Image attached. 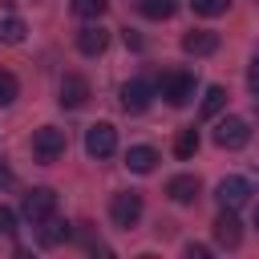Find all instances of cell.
Returning a JSON list of instances; mask_svg holds the SVG:
<instances>
[{"instance_id":"obj_15","label":"cell","mask_w":259,"mask_h":259,"mask_svg":"<svg viewBox=\"0 0 259 259\" xmlns=\"http://www.w3.org/2000/svg\"><path fill=\"white\" fill-rule=\"evenodd\" d=\"M174 8H178V0H138V12L146 20H170Z\"/></svg>"},{"instance_id":"obj_8","label":"cell","mask_w":259,"mask_h":259,"mask_svg":"<svg viewBox=\"0 0 259 259\" xmlns=\"http://www.w3.org/2000/svg\"><path fill=\"white\" fill-rule=\"evenodd\" d=\"M214 243L219 247H239L243 243V223H239V214L231 206H223L219 219H214Z\"/></svg>"},{"instance_id":"obj_17","label":"cell","mask_w":259,"mask_h":259,"mask_svg":"<svg viewBox=\"0 0 259 259\" xmlns=\"http://www.w3.org/2000/svg\"><path fill=\"white\" fill-rule=\"evenodd\" d=\"M194 150H198V130H194V125L178 130V138H174V154H178V158H190Z\"/></svg>"},{"instance_id":"obj_24","label":"cell","mask_w":259,"mask_h":259,"mask_svg":"<svg viewBox=\"0 0 259 259\" xmlns=\"http://www.w3.org/2000/svg\"><path fill=\"white\" fill-rule=\"evenodd\" d=\"M247 89H251V93L259 97V57H255V61L247 65Z\"/></svg>"},{"instance_id":"obj_18","label":"cell","mask_w":259,"mask_h":259,"mask_svg":"<svg viewBox=\"0 0 259 259\" xmlns=\"http://www.w3.org/2000/svg\"><path fill=\"white\" fill-rule=\"evenodd\" d=\"M105 8H109V0H73V12H77L81 20H101Z\"/></svg>"},{"instance_id":"obj_5","label":"cell","mask_w":259,"mask_h":259,"mask_svg":"<svg viewBox=\"0 0 259 259\" xmlns=\"http://www.w3.org/2000/svg\"><path fill=\"white\" fill-rule=\"evenodd\" d=\"M251 142V125L243 117H219L214 125V146L219 150H243Z\"/></svg>"},{"instance_id":"obj_10","label":"cell","mask_w":259,"mask_h":259,"mask_svg":"<svg viewBox=\"0 0 259 259\" xmlns=\"http://www.w3.org/2000/svg\"><path fill=\"white\" fill-rule=\"evenodd\" d=\"M214 198L223 202V206H231V210H239L247 198H251V182L247 178H239V174H231V178H223L219 182V190H214Z\"/></svg>"},{"instance_id":"obj_25","label":"cell","mask_w":259,"mask_h":259,"mask_svg":"<svg viewBox=\"0 0 259 259\" xmlns=\"http://www.w3.org/2000/svg\"><path fill=\"white\" fill-rule=\"evenodd\" d=\"M186 255H190V259H210V247H202V243H186Z\"/></svg>"},{"instance_id":"obj_9","label":"cell","mask_w":259,"mask_h":259,"mask_svg":"<svg viewBox=\"0 0 259 259\" xmlns=\"http://www.w3.org/2000/svg\"><path fill=\"white\" fill-rule=\"evenodd\" d=\"M65 109H81L85 101H89V81L81 77V73H65L61 77V97H57Z\"/></svg>"},{"instance_id":"obj_23","label":"cell","mask_w":259,"mask_h":259,"mask_svg":"<svg viewBox=\"0 0 259 259\" xmlns=\"http://www.w3.org/2000/svg\"><path fill=\"white\" fill-rule=\"evenodd\" d=\"M0 235H16V214L8 206H0Z\"/></svg>"},{"instance_id":"obj_2","label":"cell","mask_w":259,"mask_h":259,"mask_svg":"<svg viewBox=\"0 0 259 259\" xmlns=\"http://www.w3.org/2000/svg\"><path fill=\"white\" fill-rule=\"evenodd\" d=\"M24 219L32 223V227H40L45 219H53L57 214V190L53 186H32L28 194H24Z\"/></svg>"},{"instance_id":"obj_1","label":"cell","mask_w":259,"mask_h":259,"mask_svg":"<svg viewBox=\"0 0 259 259\" xmlns=\"http://www.w3.org/2000/svg\"><path fill=\"white\" fill-rule=\"evenodd\" d=\"M65 146H69V138H65L61 125H40V130H32V158H36V162H57V158L65 154Z\"/></svg>"},{"instance_id":"obj_19","label":"cell","mask_w":259,"mask_h":259,"mask_svg":"<svg viewBox=\"0 0 259 259\" xmlns=\"http://www.w3.org/2000/svg\"><path fill=\"white\" fill-rule=\"evenodd\" d=\"M223 105H227V89H223V85H210L206 97H202V117H214Z\"/></svg>"},{"instance_id":"obj_22","label":"cell","mask_w":259,"mask_h":259,"mask_svg":"<svg viewBox=\"0 0 259 259\" xmlns=\"http://www.w3.org/2000/svg\"><path fill=\"white\" fill-rule=\"evenodd\" d=\"M190 8H194L198 16H223V12L231 8V0H190Z\"/></svg>"},{"instance_id":"obj_26","label":"cell","mask_w":259,"mask_h":259,"mask_svg":"<svg viewBox=\"0 0 259 259\" xmlns=\"http://www.w3.org/2000/svg\"><path fill=\"white\" fill-rule=\"evenodd\" d=\"M125 45H130V49H142V36H138V32H130V28H125Z\"/></svg>"},{"instance_id":"obj_13","label":"cell","mask_w":259,"mask_h":259,"mask_svg":"<svg viewBox=\"0 0 259 259\" xmlns=\"http://www.w3.org/2000/svg\"><path fill=\"white\" fill-rule=\"evenodd\" d=\"M105 45H109V32L93 20V24H85L81 32H77V53H85V57H97V53H105Z\"/></svg>"},{"instance_id":"obj_21","label":"cell","mask_w":259,"mask_h":259,"mask_svg":"<svg viewBox=\"0 0 259 259\" xmlns=\"http://www.w3.org/2000/svg\"><path fill=\"white\" fill-rule=\"evenodd\" d=\"M16 97H20V81L8 69H0V105H12Z\"/></svg>"},{"instance_id":"obj_12","label":"cell","mask_w":259,"mask_h":259,"mask_svg":"<svg viewBox=\"0 0 259 259\" xmlns=\"http://www.w3.org/2000/svg\"><path fill=\"white\" fill-rule=\"evenodd\" d=\"M214 49H219V32H210V28H190L182 36V53H190V57H210Z\"/></svg>"},{"instance_id":"obj_20","label":"cell","mask_w":259,"mask_h":259,"mask_svg":"<svg viewBox=\"0 0 259 259\" xmlns=\"http://www.w3.org/2000/svg\"><path fill=\"white\" fill-rule=\"evenodd\" d=\"M0 40H4V45H20V40H24V20L4 16V20H0Z\"/></svg>"},{"instance_id":"obj_16","label":"cell","mask_w":259,"mask_h":259,"mask_svg":"<svg viewBox=\"0 0 259 259\" xmlns=\"http://www.w3.org/2000/svg\"><path fill=\"white\" fill-rule=\"evenodd\" d=\"M69 235H73V231H69V223H61L57 214L40 223V243H45V247H57V243H61V239H69Z\"/></svg>"},{"instance_id":"obj_27","label":"cell","mask_w":259,"mask_h":259,"mask_svg":"<svg viewBox=\"0 0 259 259\" xmlns=\"http://www.w3.org/2000/svg\"><path fill=\"white\" fill-rule=\"evenodd\" d=\"M8 182H12V170H8L4 162H0V186H8Z\"/></svg>"},{"instance_id":"obj_7","label":"cell","mask_w":259,"mask_h":259,"mask_svg":"<svg viewBox=\"0 0 259 259\" xmlns=\"http://www.w3.org/2000/svg\"><path fill=\"white\" fill-rule=\"evenodd\" d=\"M150 101H154V81L134 77L121 85V109L125 113H142V109H150Z\"/></svg>"},{"instance_id":"obj_28","label":"cell","mask_w":259,"mask_h":259,"mask_svg":"<svg viewBox=\"0 0 259 259\" xmlns=\"http://www.w3.org/2000/svg\"><path fill=\"white\" fill-rule=\"evenodd\" d=\"M255 227H259V202H255Z\"/></svg>"},{"instance_id":"obj_11","label":"cell","mask_w":259,"mask_h":259,"mask_svg":"<svg viewBox=\"0 0 259 259\" xmlns=\"http://www.w3.org/2000/svg\"><path fill=\"white\" fill-rule=\"evenodd\" d=\"M166 194H170L178 206H190V202L202 194V182H198L194 174H174V178L166 182Z\"/></svg>"},{"instance_id":"obj_6","label":"cell","mask_w":259,"mask_h":259,"mask_svg":"<svg viewBox=\"0 0 259 259\" xmlns=\"http://www.w3.org/2000/svg\"><path fill=\"white\" fill-rule=\"evenodd\" d=\"M113 150H117V130L109 121H93L85 130V154L89 158H109Z\"/></svg>"},{"instance_id":"obj_3","label":"cell","mask_w":259,"mask_h":259,"mask_svg":"<svg viewBox=\"0 0 259 259\" xmlns=\"http://www.w3.org/2000/svg\"><path fill=\"white\" fill-rule=\"evenodd\" d=\"M109 219H113V227L130 231V227L142 219V194H138V190H117V194L109 198Z\"/></svg>"},{"instance_id":"obj_14","label":"cell","mask_w":259,"mask_h":259,"mask_svg":"<svg viewBox=\"0 0 259 259\" xmlns=\"http://www.w3.org/2000/svg\"><path fill=\"white\" fill-rule=\"evenodd\" d=\"M125 166H130L134 174H150V170L158 166V150H154V146H130V150H125Z\"/></svg>"},{"instance_id":"obj_4","label":"cell","mask_w":259,"mask_h":259,"mask_svg":"<svg viewBox=\"0 0 259 259\" xmlns=\"http://www.w3.org/2000/svg\"><path fill=\"white\" fill-rule=\"evenodd\" d=\"M158 93H162L170 105H186V101L194 97V73H186V69L162 73V81H158Z\"/></svg>"}]
</instances>
